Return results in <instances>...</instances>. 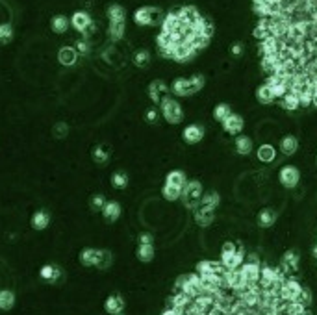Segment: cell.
<instances>
[{"mask_svg":"<svg viewBox=\"0 0 317 315\" xmlns=\"http://www.w3.org/2000/svg\"><path fill=\"white\" fill-rule=\"evenodd\" d=\"M58 62L65 67H72L78 62V50L74 46H62L58 52Z\"/></svg>","mask_w":317,"mask_h":315,"instance_id":"obj_12","label":"cell"},{"mask_svg":"<svg viewBox=\"0 0 317 315\" xmlns=\"http://www.w3.org/2000/svg\"><path fill=\"white\" fill-rule=\"evenodd\" d=\"M76 50H78V54H87V52H89V45H87L85 39H80V41H78Z\"/></svg>","mask_w":317,"mask_h":315,"instance_id":"obj_45","label":"cell"},{"mask_svg":"<svg viewBox=\"0 0 317 315\" xmlns=\"http://www.w3.org/2000/svg\"><path fill=\"white\" fill-rule=\"evenodd\" d=\"M15 306V295L9 289H0V310L8 312Z\"/></svg>","mask_w":317,"mask_h":315,"instance_id":"obj_31","label":"cell"},{"mask_svg":"<svg viewBox=\"0 0 317 315\" xmlns=\"http://www.w3.org/2000/svg\"><path fill=\"white\" fill-rule=\"evenodd\" d=\"M202 184L199 180H187L186 187L182 189V195H180V199L182 202L186 204V208H197L201 204V199H202Z\"/></svg>","mask_w":317,"mask_h":315,"instance_id":"obj_4","label":"cell"},{"mask_svg":"<svg viewBox=\"0 0 317 315\" xmlns=\"http://www.w3.org/2000/svg\"><path fill=\"white\" fill-rule=\"evenodd\" d=\"M158 117H160V113H158V109L156 108H148L147 111H145V121L150 124L158 123Z\"/></svg>","mask_w":317,"mask_h":315,"instance_id":"obj_43","label":"cell"},{"mask_svg":"<svg viewBox=\"0 0 317 315\" xmlns=\"http://www.w3.org/2000/svg\"><path fill=\"white\" fill-rule=\"evenodd\" d=\"M162 195L165 197L167 200H178L180 199V195H182V191L180 189H176V187H173V185H169V184H163V187H162Z\"/></svg>","mask_w":317,"mask_h":315,"instance_id":"obj_39","label":"cell"},{"mask_svg":"<svg viewBox=\"0 0 317 315\" xmlns=\"http://www.w3.org/2000/svg\"><path fill=\"white\" fill-rule=\"evenodd\" d=\"M152 236L150 234H141L140 236V245H152Z\"/></svg>","mask_w":317,"mask_h":315,"instance_id":"obj_47","label":"cell"},{"mask_svg":"<svg viewBox=\"0 0 317 315\" xmlns=\"http://www.w3.org/2000/svg\"><path fill=\"white\" fill-rule=\"evenodd\" d=\"M223 128L226 134H230V136H238L241 130H243V126H245V121H243V117L241 115H236V113H232V115H228L226 119H224L223 123Z\"/></svg>","mask_w":317,"mask_h":315,"instance_id":"obj_10","label":"cell"},{"mask_svg":"<svg viewBox=\"0 0 317 315\" xmlns=\"http://www.w3.org/2000/svg\"><path fill=\"white\" fill-rule=\"evenodd\" d=\"M69 24L70 21L65 15H54L52 21H50V28H52V32H56V34H65L67 28H69Z\"/></svg>","mask_w":317,"mask_h":315,"instance_id":"obj_28","label":"cell"},{"mask_svg":"<svg viewBox=\"0 0 317 315\" xmlns=\"http://www.w3.org/2000/svg\"><path fill=\"white\" fill-rule=\"evenodd\" d=\"M299 267V252L297 250H286L282 256V269L295 271Z\"/></svg>","mask_w":317,"mask_h":315,"instance_id":"obj_25","label":"cell"},{"mask_svg":"<svg viewBox=\"0 0 317 315\" xmlns=\"http://www.w3.org/2000/svg\"><path fill=\"white\" fill-rule=\"evenodd\" d=\"M104 310L108 312L109 315H119L123 314L124 310V299L121 297V295H117V293H113V295H109L108 299H106V302H104Z\"/></svg>","mask_w":317,"mask_h":315,"instance_id":"obj_14","label":"cell"},{"mask_svg":"<svg viewBox=\"0 0 317 315\" xmlns=\"http://www.w3.org/2000/svg\"><path fill=\"white\" fill-rule=\"evenodd\" d=\"M91 156H93L95 163H99V165H104V163L108 162V150H106L102 145L95 146L93 152H91Z\"/></svg>","mask_w":317,"mask_h":315,"instance_id":"obj_37","label":"cell"},{"mask_svg":"<svg viewBox=\"0 0 317 315\" xmlns=\"http://www.w3.org/2000/svg\"><path fill=\"white\" fill-rule=\"evenodd\" d=\"M228 115H232V109H230L228 104H217L215 108H213V119L219 121V123H223Z\"/></svg>","mask_w":317,"mask_h":315,"instance_id":"obj_35","label":"cell"},{"mask_svg":"<svg viewBox=\"0 0 317 315\" xmlns=\"http://www.w3.org/2000/svg\"><path fill=\"white\" fill-rule=\"evenodd\" d=\"M154 245H140L138 246V250H136V256H138V260L143 261V263H150V261L154 260Z\"/></svg>","mask_w":317,"mask_h":315,"instance_id":"obj_29","label":"cell"},{"mask_svg":"<svg viewBox=\"0 0 317 315\" xmlns=\"http://www.w3.org/2000/svg\"><path fill=\"white\" fill-rule=\"evenodd\" d=\"M256 99H258V102L260 104H273L275 102V95H273V91H271V87L267 84L260 85L258 89H256Z\"/></svg>","mask_w":317,"mask_h":315,"instance_id":"obj_27","label":"cell"},{"mask_svg":"<svg viewBox=\"0 0 317 315\" xmlns=\"http://www.w3.org/2000/svg\"><path fill=\"white\" fill-rule=\"evenodd\" d=\"M219 193L211 191V193H206V195H202L201 199V206L202 208H208V210H215L219 206Z\"/></svg>","mask_w":317,"mask_h":315,"instance_id":"obj_32","label":"cell"},{"mask_svg":"<svg viewBox=\"0 0 317 315\" xmlns=\"http://www.w3.org/2000/svg\"><path fill=\"white\" fill-rule=\"evenodd\" d=\"M297 148H299V141L295 136H284L280 139V152L284 156H293L297 152Z\"/></svg>","mask_w":317,"mask_h":315,"instance_id":"obj_20","label":"cell"},{"mask_svg":"<svg viewBox=\"0 0 317 315\" xmlns=\"http://www.w3.org/2000/svg\"><path fill=\"white\" fill-rule=\"evenodd\" d=\"M70 24H72V28L80 34H85V32L91 28V17L89 13H85V11H76L74 15L70 17Z\"/></svg>","mask_w":317,"mask_h":315,"instance_id":"obj_11","label":"cell"},{"mask_svg":"<svg viewBox=\"0 0 317 315\" xmlns=\"http://www.w3.org/2000/svg\"><path fill=\"white\" fill-rule=\"evenodd\" d=\"M182 139L187 145H197L204 139V126L201 124H187L184 132H182Z\"/></svg>","mask_w":317,"mask_h":315,"instance_id":"obj_8","label":"cell"},{"mask_svg":"<svg viewBox=\"0 0 317 315\" xmlns=\"http://www.w3.org/2000/svg\"><path fill=\"white\" fill-rule=\"evenodd\" d=\"M102 217L106 223H115L117 219L121 217V204L115 200H109L106 202V206L102 208Z\"/></svg>","mask_w":317,"mask_h":315,"instance_id":"obj_16","label":"cell"},{"mask_svg":"<svg viewBox=\"0 0 317 315\" xmlns=\"http://www.w3.org/2000/svg\"><path fill=\"white\" fill-rule=\"evenodd\" d=\"M162 19V13L158 8H148V6H143V8H138L136 13H134V23L138 26H148V24H154Z\"/></svg>","mask_w":317,"mask_h":315,"instance_id":"obj_5","label":"cell"},{"mask_svg":"<svg viewBox=\"0 0 317 315\" xmlns=\"http://www.w3.org/2000/svg\"><path fill=\"white\" fill-rule=\"evenodd\" d=\"M256 156H258V160L262 163H273L275 158H277V150H275L273 145L265 143V145H260V148L256 150Z\"/></svg>","mask_w":317,"mask_h":315,"instance_id":"obj_21","label":"cell"},{"mask_svg":"<svg viewBox=\"0 0 317 315\" xmlns=\"http://www.w3.org/2000/svg\"><path fill=\"white\" fill-rule=\"evenodd\" d=\"M280 104L284 109H289V111H295L297 108H301V102H299V97L295 93L287 91L282 99H280Z\"/></svg>","mask_w":317,"mask_h":315,"instance_id":"obj_30","label":"cell"},{"mask_svg":"<svg viewBox=\"0 0 317 315\" xmlns=\"http://www.w3.org/2000/svg\"><path fill=\"white\" fill-rule=\"evenodd\" d=\"M111 252L109 250H101L99 252V261H97V269H108L111 265Z\"/></svg>","mask_w":317,"mask_h":315,"instance_id":"obj_40","label":"cell"},{"mask_svg":"<svg viewBox=\"0 0 317 315\" xmlns=\"http://www.w3.org/2000/svg\"><path fill=\"white\" fill-rule=\"evenodd\" d=\"M30 224L34 230H45L48 224H50V213L47 210H37L30 219Z\"/></svg>","mask_w":317,"mask_h":315,"instance_id":"obj_18","label":"cell"},{"mask_svg":"<svg viewBox=\"0 0 317 315\" xmlns=\"http://www.w3.org/2000/svg\"><path fill=\"white\" fill-rule=\"evenodd\" d=\"M221 263L226 271H236L240 269L245 263V250L243 246L234 243V241H226L221 248Z\"/></svg>","mask_w":317,"mask_h":315,"instance_id":"obj_1","label":"cell"},{"mask_svg":"<svg viewBox=\"0 0 317 315\" xmlns=\"http://www.w3.org/2000/svg\"><path fill=\"white\" fill-rule=\"evenodd\" d=\"M256 221H258V226L269 228V226H273L275 221H277V213H275L273 210H269V208H263L262 211L258 213V217H256Z\"/></svg>","mask_w":317,"mask_h":315,"instance_id":"obj_23","label":"cell"},{"mask_svg":"<svg viewBox=\"0 0 317 315\" xmlns=\"http://www.w3.org/2000/svg\"><path fill=\"white\" fill-rule=\"evenodd\" d=\"M124 30H126L124 23H109L108 35L113 39V41H119V39L124 37Z\"/></svg>","mask_w":317,"mask_h":315,"instance_id":"obj_33","label":"cell"},{"mask_svg":"<svg viewBox=\"0 0 317 315\" xmlns=\"http://www.w3.org/2000/svg\"><path fill=\"white\" fill-rule=\"evenodd\" d=\"M67 134H69V126H67L65 123H58L54 126V136L58 139H63L65 136H67Z\"/></svg>","mask_w":317,"mask_h":315,"instance_id":"obj_42","label":"cell"},{"mask_svg":"<svg viewBox=\"0 0 317 315\" xmlns=\"http://www.w3.org/2000/svg\"><path fill=\"white\" fill-rule=\"evenodd\" d=\"M148 62H150L148 50H138V52L134 54V65H136V67L143 69V67H147L148 65Z\"/></svg>","mask_w":317,"mask_h":315,"instance_id":"obj_36","label":"cell"},{"mask_svg":"<svg viewBox=\"0 0 317 315\" xmlns=\"http://www.w3.org/2000/svg\"><path fill=\"white\" fill-rule=\"evenodd\" d=\"M99 248H84L82 252H80V263L84 265V267H97V261H99Z\"/></svg>","mask_w":317,"mask_h":315,"instance_id":"obj_19","label":"cell"},{"mask_svg":"<svg viewBox=\"0 0 317 315\" xmlns=\"http://www.w3.org/2000/svg\"><path fill=\"white\" fill-rule=\"evenodd\" d=\"M206 80L202 74H193L189 78H176L173 85H171V91L178 95V97H189V95H195L199 93L204 87Z\"/></svg>","mask_w":317,"mask_h":315,"instance_id":"obj_2","label":"cell"},{"mask_svg":"<svg viewBox=\"0 0 317 315\" xmlns=\"http://www.w3.org/2000/svg\"><path fill=\"white\" fill-rule=\"evenodd\" d=\"M265 84L271 87V91L275 95V99H282L284 95H286L289 89H287V85L280 80V76L277 74H267V80H265Z\"/></svg>","mask_w":317,"mask_h":315,"instance_id":"obj_13","label":"cell"},{"mask_svg":"<svg viewBox=\"0 0 317 315\" xmlns=\"http://www.w3.org/2000/svg\"><path fill=\"white\" fill-rule=\"evenodd\" d=\"M230 54L240 58V56L243 54V45H241V43H234V45L230 46Z\"/></svg>","mask_w":317,"mask_h":315,"instance_id":"obj_46","label":"cell"},{"mask_svg":"<svg viewBox=\"0 0 317 315\" xmlns=\"http://www.w3.org/2000/svg\"><path fill=\"white\" fill-rule=\"evenodd\" d=\"M297 302H301L302 306H308L310 302H312V295H310V291L306 287H302V291H301V295H299Z\"/></svg>","mask_w":317,"mask_h":315,"instance_id":"obj_44","label":"cell"},{"mask_svg":"<svg viewBox=\"0 0 317 315\" xmlns=\"http://www.w3.org/2000/svg\"><path fill=\"white\" fill-rule=\"evenodd\" d=\"M111 185H113L115 189H126V185H128V175L123 173V171L113 173V176H111Z\"/></svg>","mask_w":317,"mask_h":315,"instance_id":"obj_34","label":"cell"},{"mask_svg":"<svg viewBox=\"0 0 317 315\" xmlns=\"http://www.w3.org/2000/svg\"><path fill=\"white\" fill-rule=\"evenodd\" d=\"M236 152L241 156H248L252 152V139L247 136H238L236 138Z\"/></svg>","mask_w":317,"mask_h":315,"instance_id":"obj_26","label":"cell"},{"mask_svg":"<svg viewBox=\"0 0 317 315\" xmlns=\"http://www.w3.org/2000/svg\"><path fill=\"white\" fill-rule=\"evenodd\" d=\"M39 277H41L43 282L56 284V282L63 277V271H62V267L56 265V263H47V265H43V267L39 269Z\"/></svg>","mask_w":317,"mask_h":315,"instance_id":"obj_9","label":"cell"},{"mask_svg":"<svg viewBox=\"0 0 317 315\" xmlns=\"http://www.w3.org/2000/svg\"><path fill=\"white\" fill-rule=\"evenodd\" d=\"M241 277L245 278V282L250 285H256L260 282V275H262V267L260 263H252V261H245L240 267Z\"/></svg>","mask_w":317,"mask_h":315,"instance_id":"obj_7","label":"cell"},{"mask_svg":"<svg viewBox=\"0 0 317 315\" xmlns=\"http://www.w3.org/2000/svg\"><path fill=\"white\" fill-rule=\"evenodd\" d=\"M213 210H208V208H199L197 211H195V223L199 224V226H208V224L213 223Z\"/></svg>","mask_w":317,"mask_h":315,"instance_id":"obj_22","label":"cell"},{"mask_svg":"<svg viewBox=\"0 0 317 315\" xmlns=\"http://www.w3.org/2000/svg\"><path fill=\"white\" fill-rule=\"evenodd\" d=\"M160 111L169 124H180L184 121V109L178 104V100H175L173 97H165L160 102Z\"/></svg>","mask_w":317,"mask_h":315,"instance_id":"obj_3","label":"cell"},{"mask_svg":"<svg viewBox=\"0 0 317 315\" xmlns=\"http://www.w3.org/2000/svg\"><path fill=\"white\" fill-rule=\"evenodd\" d=\"M106 15H108L109 23H124L126 21V9L121 4H111L106 11Z\"/></svg>","mask_w":317,"mask_h":315,"instance_id":"obj_24","label":"cell"},{"mask_svg":"<svg viewBox=\"0 0 317 315\" xmlns=\"http://www.w3.org/2000/svg\"><path fill=\"white\" fill-rule=\"evenodd\" d=\"M279 180L284 187L293 189V187H297L299 180H301V173H299V169L295 165H284L279 173Z\"/></svg>","mask_w":317,"mask_h":315,"instance_id":"obj_6","label":"cell"},{"mask_svg":"<svg viewBox=\"0 0 317 315\" xmlns=\"http://www.w3.org/2000/svg\"><path fill=\"white\" fill-rule=\"evenodd\" d=\"M119 315H123V314H119Z\"/></svg>","mask_w":317,"mask_h":315,"instance_id":"obj_48","label":"cell"},{"mask_svg":"<svg viewBox=\"0 0 317 315\" xmlns=\"http://www.w3.org/2000/svg\"><path fill=\"white\" fill-rule=\"evenodd\" d=\"M165 93H167V85L163 84L162 80H154L152 84L148 85V97L152 99L154 104H160V102L167 97Z\"/></svg>","mask_w":317,"mask_h":315,"instance_id":"obj_15","label":"cell"},{"mask_svg":"<svg viewBox=\"0 0 317 315\" xmlns=\"http://www.w3.org/2000/svg\"><path fill=\"white\" fill-rule=\"evenodd\" d=\"M106 197L102 195V193H97V195H93L91 199H89V206H91V210L93 211H99V210H102V208L106 206Z\"/></svg>","mask_w":317,"mask_h":315,"instance_id":"obj_41","label":"cell"},{"mask_svg":"<svg viewBox=\"0 0 317 315\" xmlns=\"http://www.w3.org/2000/svg\"><path fill=\"white\" fill-rule=\"evenodd\" d=\"M13 39V28H11V24L4 23L0 24V45H6Z\"/></svg>","mask_w":317,"mask_h":315,"instance_id":"obj_38","label":"cell"},{"mask_svg":"<svg viewBox=\"0 0 317 315\" xmlns=\"http://www.w3.org/2000/svg\"><path fill=\"white\" fill-rule=\"evenodd\" d=\"M165 184L173 185V187H176V189H184L187 184V178H186V173L184 171H171V173H167V176H165Z\"/></svg>","mask_w":317,"mask_h":315,"instance_id":"obj_17","label":"cell"}]
</instances>
